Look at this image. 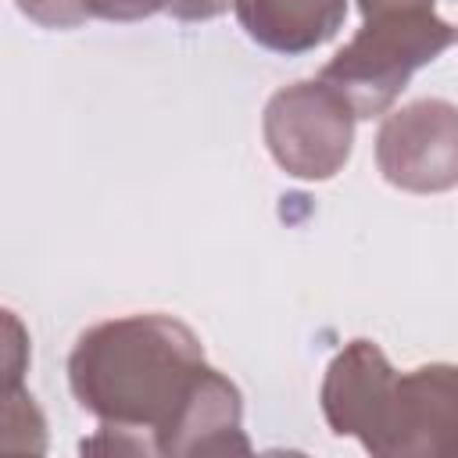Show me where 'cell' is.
Segmentation results:
<instances>
[{"mask_svg": "<svg viewBox=\"0 0 458 458\" xmlns=\"http://www.w3.org/2000/svg\"><path fill=\"white\" fill-rule=\"evenodd\" d=\"M204 369L197 333L150 311L89 326L72 347L68 386L100 422L161 433Z\"/></svg>", "mask_w": 458, "mask_h": 458, "instance_id": "6da1fadb", "label": "cell"}, {"mask_svg": "<svg viewBox=\"0 0 458 458\" xmlns=\"http://www.w3.org/2000/svg\"><path fill=\"white\" fill-rule=\"evenodd\" d=\"M454 43V29L433 7H390L365 14V25L322 68V82L347 97L358 118L383 114L408 79Z\"/></svg>", "mask_w": 458, "mask_h": 458, "instance_id": "7a4b0ae2", "label": "cell"}, {"mask_svg": "<svg viewBox=\"0 0 458 458\" xmlns=\"http://www.w3.org/2000/svg\"><path fill=\"white\" fill-rule=\"evenodd\" d=\"M354 107L322 79L283 86L265 104L261 132L276 165L304 182L333 179L354 143Z\"/></svg>", "mask_w": 458, "mask_h": 458, "instance_id": "3957f363", "label": "cell"}, {"mask_svg": "<svg viewBox=\"0 0 458 458\" xmlns=\"http://www.w3.org/2000/svg\"><path fill=\"white\" fill-rule=\"evenodd\" d=\"M365 451L379 458H458V369L419 365L397 372Z\"/></svg>", "mask_w": 458, "mask_h": 458, "instance_id": "277c9868", "label": "cell"}, {"mask_svg": "<svg viewBox=\"0 0 458 458\" xmlns=\"http://www.w3.org/2000/svg\"><path fill=\"white\" fill-rule=\"evenodd\" d=\"M376 165L404 193H444L458 186V107L451 100H415L383 118Z\"/></svg>", "mask_w": 458, "mask_h": 458, "instance_id": "5b68a950", "label": "cell"}, {"mask_svg": "<svg viewBox=\"0 0 458 458\" xmlns=\"http://www.w3.org/2000/svg\"><path fill=\"white\" fill-rule=\"evenodd\" d=\"M157 454L175 458H208V454H250V440L243 437V397L229 376L218 369H204L172 415V422L154 433Z\"/></svg>", "mask_w": 458, "mask_h": 458, "instance_id": "8992f818", "label": "cell"}, {"mask_svg": "<svg viewBox=\"0 0 458 458\" xmlns=\"http://www.w3.org/2000/svg\"><path fill=\"white\" fill-rule=\"evenodd\" d=\"M394 365L372 340H351L326 369L322 379V415L336 437H358L361 447L376 437L390 390Z\"/></svg>", "mask_w": 458, "mask_h": 458, "instance_id": "52a82bcc", "label": "cell"}, {"mask_svg": "<svg viewBox=\"0 0 458 458\" xmlns=\"http://www.w3.org/2000/svg\"><path fill=\"white\" fill-rule=\"evenodd\" d=\"M233 11L254 43L276 54H304L336 36L347 0H236Z\"/></svg>", "mask_w": 458, "mask_h": 458, "instance_id": "ba28073f", "label": "cell"}, {"mask_svg": "<svg viewBox=\"0 0 458 458\" xmlns=\"http://www.w3.org/2000/svg\"><path fill=\"white\" fill-rule=\"evenodd\" d=\"M14 4L21 14H29L43 29H75L89 18L82 0H14Z\"/></svg>", "mask_w": 458, "mask_h": 458, "instance_id": "9c48e42d", "label": "cell"}, {"mask_svg": "<svg viewBox=\"0 0 458 458\" xmlns=\"http://www.w3.org/2000/svg\"><path fill=\"white\" fill-rule=\"evenodd\" d=\"M89 18L104 21H140L157 11H165V0H82Z\"/></svg>", "mask_w": 458, "mask_h": 458, "instance_id": "30bf717a", "label": "cell"}, {"mask_svg": "<svg viewBox=\"0 0 458 458\" xmlns=\"http://www.w3.org/2000/svg\"><path fill=\"white\" fill-rule=\"evenodd\" d=\"M236 7V0H165V11L179 21H208Z\"/></svg>", "mask_w": 458, "mask_h": 458, "instance_id": "8fae6325", "label": "cell"}, {"mask_svg": "<svg viewBox=\"0 0 458 458\" xmlns=\"http://www.w3.org/2000/svg\"><path fill=\"white\" fill-rule=\"evenodd\" d=\"M361 14L372 11H390V7H433V0H358Z\"/></svg>", "mask_w": 458, "mask_h": 458, "instance_id": "7c38bea8", "label": "cell"}]
</instances>
